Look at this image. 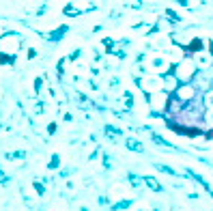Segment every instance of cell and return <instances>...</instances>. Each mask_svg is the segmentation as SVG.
Returning a JSON list of instances; mask_svg holds the SVG:
<instances>
[{
    "label": "cell",
    "instance_id": "cell-11",
    "mask_svg": "<svg viewBox=\"0 0 213 211\" xmlns=\"http://www.w3.org/2000/svg\"><path fill=\"white\" fill-rule=\"evenodd\" d=\"M65 13H67V15H78V9H73V7H67V9H65Z\"/></svg>",
    "mask_w": 213,
    "mask_h": 211
},
{
    "label": "cell",
    "instance_id": "cell-3",
    "mask_svg": "<svg viewBox=\"0 0 213 211\" xmlns=\"http://www.w3.org/2000/svg\"><path fill=\"white\" fill-rule=\"evenodd\" d=\"M153 142L157 144V147H164V149H168V151H177V147H172V144H168L162 136H157V134H153Z\"/></svg>",
    "mask_w": 213,
    "mask_h": 211
},
{
    "label": "cell",
    "instance_id": "cell-14",
    "mask_svg": "<svg viewBox=\"0 0 213 211\" xmlns=\"http://www.w3.org/2000/svg\"><path fill=\"white\" fill-rule=\"evenodd\" d=\"M7 179H9V177L2 173V170H0V183H7Z\"/></svg>",
    "mask_w": 213,
    "mask_h": 211
},
{
    "label": "cell",
    "instance_id": "cell-7",
    "mask_svg": "<svg viewBox=\"0 0 213 211\" xmlns=\"http://www.w3.org/2000/svg\"><path fill=\"white\" fill-rule=\"evenodd\" d=\"M127 207H129V200H123V203L114 205V207H112V211H121V209H127Z\"/></svg>",
    "mask_w": 213,
    "mask_h": 211
},
{
    "label": "cell",
    "instance_id": "cell-2",
    "mask_svg": "<svg viewBox=\"0 0 213 211\" xmlns=\"http://www.w3.org/2000/svg\"><path fill=\"white\" fill-rule=\"evenodd\" d=\"M177 95H179V99H181V101L192 99V97L196 95V88H192L190 84H185V86H181V88H179V93H177Z\"/></svg>",
    "mask_w": 213,
    "mask_h": 211
},
{
    "label": "cell",
    "instance_id": "cell-15",
    "mask_svg": "<svg viewBox=\"0 0 213 211\" xmlns=\"http://www.w3.org/2000/svg\"><path fill=\"white\" fill-rule=\"evenodd\" d=\"M209 121H213V108H211V112H209Z\"/></svg>",
    "mask_w": 213,
    "mask_h": 211
},
{
    "label": "cell",
    "instance_id": "cell-1",
    "mask_svg": "<svg viewBox=\"0 0 213 211\" xmlns=\"http://www.w3.org/2000/svg\"><path fill=\"white\" fill-rule=\"evenodd\" d=\"M177 71H179V75H181V80H183V82H190V78H192V73H194V63L183 60L179 67H177Z\"/></svg>",
    "mask_w": 213,
    "mask_h": 211
},
{
    "label": "cell",
    "instance_id": "cell-13",
    "mask_svg": "<svg viewBox=\"0 0 213 211\" xmlns=\"http://www.w3.org/2000/svg\"><path fill=\"white\" fill-rule=\"evenodd\" d=\"M35 190H37L39 194H43V185H41V183H35Z\"/></svg>",
    "mask_w": 213,
    "mask_h": 211
},
{
    "label": "cell",
    "instance_id": "cell-9",
    "mask_svg": "<svg viewBox=\"0 0 213 211\" xmlns=\"http://www.w3.org/2000/svg\"><path fill=\"white\" fill-rule=\"evenodd\" d=\"M58 164H60V157H58V155H54V157H52V162H50V168H56Z\"/></svg>",
    "mask_w": 213,
    "mask_h": 211
},
{
    "label": "cell",
    "instance_id": "cell-6",
    "mask_svg": "<svg viewBox=\"0 0 213 211\" xmlns=\"http://www.w3.org/2000/svg\"><path fill=\"white\" fill-rule=\"evenodd\" d=\"M144 183H146V185H149L153 192H162V185H159V183H157L153 177H144Z\"/></svg>",
    "mask_w": 213,
    "mask_h": 211
},
{
    "label": "cell",
    "instance_id": "cell-10",
    "mask_svg": "<svg viewBox=\"0 0 213 211\" xmlns=\"http://www.w3.org/2000/svg\"><path fill=\"white\" fill-rule=\"evenodd\" d=\"M205 101L211 106V108H213V90H211V93H207V97H205Z\"/></svg>",
    "mask_w": 213,
    "mask_h": 211
},
{
    "label": "cell",
    "instance_id": "cell-5",
    "mask_svg": "<svg viewBox=\"0 0 213 211\" xmlns=\"http://www.w3.org/2000/svg\"><path fill=\"white\" fill-rule=\"evenodd\" d=\"M125 144H127V149H131V151H136V153H142V144H140L138 140H134V138H129V140H127Z\"/></svg>",
    "mask_w": 213,
    "mask_h": 211
},
{
    "label": "cell",
    "instance_id": "cell-8",
    "mask_svg": "<svg viewBox=\"0 0 213 211\" xmlns=\"http://www.w3.org/2000/svg\"><path fill=\"white\" fill-rule=\"evenodd\" d=\"M157 168L162 170V173H168V175H172V177H177V173H175L172 168H168V166H159V164H157Z\"/></svg>",
    "mask_w": 213,
    "mask_h": 211
},
{
    "label": "cell",
    "instance_id": "cell-16",
    "mask_svg": "<svg viewBox=\"0 0 213 211\" xmlns=\"http://www.w3.org/2000/svg\"><path fill=\"white\" fill-rule=\"evenodd\" d=\"M211 198H213V192H211Z\"/></svg>",
    "mask_w": 213,
    "mask_h": 211
},
{
    "label": "cell",
    "instance_id": "cell-4",
    "mask_svg": "<svg viewBox=\"0 0 213 211\" xmlns=\"http://www.w3.org/2000/svg\"><path fill=\"white\" fill-rule=\"evenodd\" d=\"M149 101H151L153 108H157V106H166V95H151Z\"/></svg>",
    "mask_w": 213,
    "mask_h": 211
},
{
    "label": "cell",
    "instance_id": "cell-12",
    "mask_svg": "<svg viewBox=\"0 0 213 211\" xmlns=\"http://www.w3.org/2000/svg\"><path fill=\"white\" fill-rule=\"evenodd\" d=\"M127 177H129V183H131V185H138V183H140V181L136 179V175H127Z\"/></svg>",
    "mask_w": 213,
    "mask_h": 211
}]
</instances>
